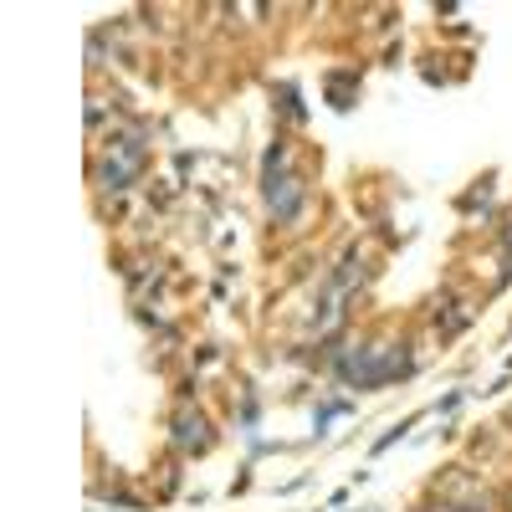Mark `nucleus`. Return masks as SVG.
Wrapping results in <instances>:
<instances>
[{"instance_id": "nucleus-1", "label": "nucleus", "mask_w": 512, "mask_h": 512, "mask_svg": "<svg viewBox=\"0 0 512 512\" xmlns=\"http://www.w3.org/2000/svg\"><path fill=\"white\" fill-rule=\"evenodd\" d=\"M267 205H272V221H292L297 216V205H303V185H297L292 175H282V180H267Z\"/></svg>"}, {"instance_id": "nucleus-2", "label": "nucleus", "mask_w": 512, "mask_h": 512, "mask_svg": "<svg viewBox=\"0 0 512 512\" xmlns=\"http://www.w3.org/2000/svg\"><path fill=\"white\" fill-rule=\"evenodd\" d=\"M175 441H180L185 451H190V446H195V451H205V446H210V436H205V420H200V415H195V420H190V415H180V425H175Z\"/></svg>"}]
</instances>
